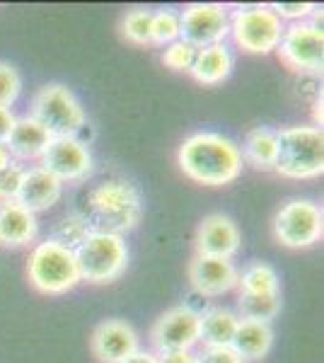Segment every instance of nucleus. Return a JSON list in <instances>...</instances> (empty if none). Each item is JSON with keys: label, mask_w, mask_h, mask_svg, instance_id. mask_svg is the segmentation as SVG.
<instances>
[{"label": "nucleus", "mask_w": 324, "mask_h": 363, "mask_svg": "<svg viewBox=\"0 0 324 363\" xmlns=\"http://www.w3.org/2000/svg\"><path fill=\"white\" fill-rule=\"evenodd\" d=\"M181 172L206 186H225L242 172L240 145L223 133L199 131L181 140L177 153Z\"/></svg>", "instance_id": "nucleus-1"}, {"label": "nucleus", "mask_w": 324, "mask_h": 363, "mask_svg": "<svg viewBox=\"0 0 324 363\" xmlns=\"http://www.w3.org/2000/svg\"><path fill=\"white\" fill-rule=\"evenodd\" d=\"M143 216V199L126 179H107L87 196V225L90 230L121 235L133 230Z\"/></svg>", "instance_id": "nucleus-2"}, {"label": "nucleus", "mask_w": 324, "mask_h": 363, "mask_svg": "<svg viewBox=\"0 0 324 363\" xmlns=\"http://www.w3.org/2000/svg\"><path fill=\"white\" fill-rule=\"evenodd\" d=\"M276 136V172L288 179H315L324 172V133L320 126H286Z\"/></svg>", "instance_id": "nucleus-3"}, {"label": "nucleus", "mask_w": 324, "mask_h": 363, "mask_svg": "<svg viewBox=\"0 0 324 363\" xmlns=\"http://www.w3.org/2000/svg\"><path fill=\"white\" fill-rule=\"evenodd\" d=\"M29 284L44 296H63L80 284L75 252L56 240H44L29 252L27 262Z\"/></svg>", "instance_id": "nucleus-4"}, {"label": "nucleus", "mask_w": 324, "mask_h": 363, "mask_svg": "<svg viewBox=\"0 0 324 363\" xmlns=\"http://www.w3.org/2000/svg\"><path fill=\"white\" fill-rule=\"evenodd\" d=\"M75 262H78L80 281L95 286L111 284L126 272L128 250L121 235L92 230L75 250Z\"/></svg>", "instance_id": "nucleus-5"}, {"label": "nucleus", "mask_w": 324, "mask_h": 363, "mask_svg": "<svg viewBox=\"0 0 324 363\" xmlns=\"http://www.w3.org/2000/svg\"><path fill=\"white\" fill-rule=\"evenodd\" d=\"M39 126H44L54 138L61 136H78L85 128L87 116L78 97L68 90L66 85H44L34 95L29 114Z\"/></svg>", "instance_id": "nucleus-6"}, {"label": "nucleus", "mask_w": 324, "mask_h": 363, "mask_svg": "<svg viewBox=\"0 0 324 363\" xmlns=\"http://www.w3.org/2000/svg\"><path fill=\"white\" fill-rule=\"evenodd\" d=\"M286 22L269 5L242 8L230 17V34L247 54H271L279 49Z\"/></svg>", "instance_id": "nucleus-7"}, {"label": "nucleus", "mask_w": 324, "mask_h": 363, "mask_svg": "<svg viewBox=\"0 0 324 363\" xmlns=\"http://www.w3.org/2000/svg\"><path fill=\"white\" fill-rule=\"evenodd\" d=\"M324 235V213L315 201L291 199L274 216V238L291 250L317 245Z\"/></svg>", "instance_id": "nucleus-8"}, {"label": "nucleus", "mask_w": 324, "mask_h": 363, "mask_svg": "<svg viewBox=\"0 0 324 363\" xmlns=\"http://www.w3.org/2000/svg\"><path fill=\"white\" fill-rule=\"evenodd\" d=\"M276 54L296 73H320L324 63L322 27L312 20L288 25L284 29V37H281Z\"/></svg>", "instance_id": "nucleus-9"}, {"label": "nucleus", "mask_w": 324, "mask_h": 363, "mask_svg": "<svg viewBox=\"0 0 324 363\" xmlns=\"http://www.w3.org/2000/svg\"><path fill=\"white\" fill-rule=\"evenodd\" d=\"M230 34V15L218 3H194L179 13V39L194 49L223 44Z\"/></svg>", "instance_id": "nucleus-10"}, {"label": "nucleus", "mask_w": 324, "mask_h": 363, "mask_svg": "<svg viewBox=\"0 0 324 363\" xmlns=\"http://www.w3.org/2000/svg\"><path fill=\"white\" fill-rule=\"evenodd\" d=\"M39 167L54 174L61 184L80 182L92 172V153L78 136L51 138L49 148L39 157Z\"/></svg>", "instance_id": "nucleus-11"}, {"label": "nucleus", "mask_w": 324, "mask_h": 363, "mask_svg": "<svg viewBox=\"0 0 324 363\" xmlns=\"http://www.w3.org/2000/svg\"><path fill=\"white\" fill-rule=\"evenodd\" d=\"M201 315L189 306H177L162 313L150 330V342L157 354L164 351H194L199 344Z\"/></svg>", "instance_id": "nucleus-12"}, {"label": "nucleus", "mask_w": 324, "mask_h": 363, "mask_svg": "<svg viewBox=\"0 0 324 363\" xmlns=\"http://www.w3.org/2000/svg\"><path fill=\"white\" fill-rule=\"evenodd\" d=\"M238 267L233 259H220V257L196 255L189 262V281L194 291L201 296H223L238 286Z\"/></svg>", "instance_id": "nucleus-13"}, {"label": "nucleus", "mask_w": 324, "mask_h": 363, "mask_svg": "<svg viewBox=\"0 0 324 363\" xmlns=\"http://www.w3.org/2000/svg\"><path fill=\"white\" fill-rule=\"evenodd\" d=\"M90 347L99 363H121L138 351V335L128 322L104 320L92 332Z\"/></svg>", "instance_id": "nucleus-14"}, {"label": "nucleus", "mask_w": 324, "mask_h": 363, "mask_svg": "<svg viewBox=\"0 0 324 363\" xmlns=\"http://www.w3.org/2000/svg\"><path fill=\"white\" fill-rule=\"evenodd\" d=\"M242 235L240 228L233 223V218L223 213L206 216L196 233V255L220 257V259H233L240 252Z\"/></svg>", "instance_id": "nucleus-15"}, {"label": "nucleus", "mask_w": 324, "mask_h": 363, "mask_svg": "<svg viewBox=\"0 0 324 363\" xmlns=\"http://www.w3.org/2000/svg\"><path fill=\"white\" fill-rule=\"evenodd\" d=\"M61 194H63V184L54 174H49L41 167H29L25 169V177H22L17 203L37 216L41 211H49L51 206H56Z\"/></svg>", "instance_id": "nucleus-16"}, {"label": "nucleus", "mask_w": 324, "mask_h": 363, "mask_svg": "<svg viewBox=\"0 0 324 363\" xmlns=\"http://www.w3.org/2000/svg\"><path fill=\"white\" fill-rule=\"evenodd\" d=\"M39 220L17 201L0 203V247H27L37 240Z\"/></svg>", "instance_id": "nucleus-17"}, {"label": "nucleus", "mask_w": 324, "mask_h": 363, "mask_svg": "<svg viewBox=\"0 0 324 363\" xmlns=\"http://www.w3.org/2000/svg\"><path fill=\"white\" fill-rule=\"evenodd\" d=\"M51 138L54 136L44 126H39L32 116H22V119H15L13 131H10L8 140H5V148H8V153L15 162L39 160L44 155V150L49 148Z\"/></svg>", "instance_id": "nucleus-18"}, {"label": "nucleus", "mask_w": 324, "mask_h": 363, "mask_svg": "<svg viewBox=\"0 0 324 363\" xmlns=\"http://www.w3.org/2000/svg\"><path fill=\"white\" fill-rule=\"evenodd\" d=\"M233 66H235L233 51L228 49L225 42H223V44L199 49L196 56H194L189 73H191V78L201 85H218L233 73Z\"/></svg>", "instance_id": "nucleus-19"}, {"label": "nucleus", "mask_w": 324, "mask_h": 363, "mask_svg": "<svg viewBox=\"0 0 324 363\" xmlns=\"http://www.w3.org/2000/svg\"><path fill=\"white\" fill-rule=\"evenodd\" d=\"M271 344H274V330H271V325L255 320H240L230 349L247 363V361H262L271 351Z\"/></svg>", "instance_id": "nucleus-20"}, {"label": "nucleus", "mask_w": 324, "mask_h": 363, "mask_svg": "<svg viewBox=\"0 0 324 363\" xmlns=\"http://www.w3.org/2000/svg\"><path fill=\"white\" fill-rule=\"evenodd\" d=\"M276 153H279V136L269 126L252 128L245 136L242 148H240L242 162L252 165L255 169H264V172L276 167Z\"/></svg>", "instance_id": "nucleus-21"}, {"label": "nucleus", "mask_w": 324, "mask_h": 363, "mask_svg": "<svg viewBox=\"0 0 324 363\" xmlns=\"http://www.w3.org/2000/svg\"><path fill=\"white\" fill-rule=\"evenodd\" d=\"M201 315V327H199V342L203 347H230L233 337L238 332L240 318L228 308H211Z\"/></svg>", "instance_id": "nucleus-22"}, {"label": "nucleus", "mask_w": 324, "mask_h": 363, "mask_svg": "<svg viewBox=\"0 0 324 363\" xmlns=\"http://www.w3.org/2000/svg\"><path fill=\"white\" fill-rule=\"evenodd\" d=\"M238 289L240 294H252V296H279L281 294L279 274L267 262H250L238 274Z\"/></svg>", "instance_id": "nucleus-23"}, {"label": "nucleus", "mask_w": 324, "mask_h": 363, "mask_svg": "<svg viewBox=\"0 0 324 363\" xmlns=\"http://www.w3.org/2000/svg\"><path fill=\"white\" fill-rule=\"evenodd\" d=\"M281 313V294L279 296H252L240 294L238 296V318L240 320H255V322H269Z\"/></svg>", "instance_id": "nucleus-24"}, {"label": "nucleus", "mask_w": 324, "mask_h": 363, "mask_svg": "<svg viewBox=\"0 0 324 363\" xmlns=\"http://www.w3.org/2000/svg\"><path fill=\"white\" fill-rule=\"evenodd\" d=\"M150 27H152V13L145 8H133L123 15L121 20V34L126 42L148 46L150 44Z\"/></svg>", "instance_id": "nucleus-25"}, {"label": "nucleus", "mask_w": 324, "mask_h": 363, "mask_svg": "<svg viewBox=\"0 0 324 363\" xmlns=\"http://www.w3.org/2000/svg\"><path fill=\"white\" fill-rule=\"evenodd\" d=\"M90 225H87V220H85V216H66V218H61L58 220V225H56V233H54V238L51 240H56V242H61L63 247H68V250H78L80 245H82V240H85L87 235H90Z\"/></svg>", "instance_id": "nucleus-26"}, {"label": "nucleus", "mask_w": 324, "mask_h": 363, "mask_svg": "<svg viewBox=\"0 0 324 363\" xmlns=\"http://www.w3.org/2000/svg\"><path fill=\"white\" fill-rule=\"evenodd\" d=\"M174 42H179V13H174V10H160V13H152L150 44L169 46Z\"/></svg>", "instance_id": "nucleus-27"}, {"label": "nucleus", "mask_w": 324, "mask_h": 363, "mask_svg": "<svg viewBox=\"0 0 324 363\" xmlns=\"http://www.w3.org/2000/svg\"><path fill=\"white\" fill-rule=\"evenodd\" d=\"M22 92V78L17 68L8 61H0V107H10Z\"/></svg>", "instance_id": "nucleus-28"}, {"label": "nucleus", "mask_w": 324, "mask_h": 363, "mask_svg": "<svg viewBox=\"0 0 324 363\" xmlns=\"http://www.w3.org/2000/svg\"><path fill=\"white\" fill-rule=\"evenodd\" d=\"M194 56H196V49L179 39V42L164 46L162 63L167 68L177 70V73H189V68H191V63H194Z\"/></svg>", "instance_id": "nucleus-29"}, {"label": "nucleus", "mask_w": 324, "mask_h": 363, "mask_svg": "<svg viewBox=\"0 0 324 363\" xmlns=\"http://www.w3.org/2000/svg\"><path fill=\"white\" fill-rule=\"evenodd\" d=\"M22 177H25V167L20 162H10L5 169H0V203L3 201H17L20 194Z\"/></svg>", "instance_id": "nucleus-30"}, {"label": "nucleus", "mask_w": 324, "mask_h": 363, "mask_svg": "<svg viewBox=\"0 0 324 363\" xmlns=\"http://www.w3.org/2000/svg\"><path fill=\"white\" fill-rule=\"evenodd\" d=\"M269 8L274 10L284 22L291 20V25H293V22L310 20V17L315 15L317 5H312V3H274V5H269Z\"/></svg>", "instance_id": "nucleus-31"}, {"label": "nucleus", "mask_w": 324, "mask_h": 363, "mask_svg": "<svg viewBox=\"0 0 324 363\" xmlns=\"http://www.w3.org/2000/svg\"><path fill=\"white\" fill-rule=\"evenodd\" d=\"M196 363H245L230 347H203L196 354Z\"/></svg>", "instance_id": "nucleus-32"}, {"label": "nucleus", "mask_w": 324, "mask_h": 363, "mask_svg": "<svg viewBox=\"0 0 324 363\" xmlns=\"http://www.w3.org/2000/svg\"><path fill=\"white\" fill-rule=\"evenodd\" d=\"M15 119L17 116L13 114V109L0 107V145H5V140H8L10 131H13V126H15Z\"/></svg>", "instance_id": "nucleus-33"}, {"label": "nucleus", "mask_w": 324, "mask_h": 363, "mask_svg": "<svg viewBox=\"0 0 324 363\" xmlns=\"http://www.w3.org/2000/svg\"><path fill=\"white\" fill-rule=\"evenodd\" d=\"M157 363H196L194 351H164L157 356Z\"/></svg>", "instance_id": "nucleus-34"}, {"label": "nucleus", "mask_w": 324, "mask_h": 363, "mask_svg": "<svg viewBox=\"0 0 324 363\" xmlns=\"http://www.w3.org/2000/svg\"><path fill=\"white\" fill-rule=\"evenodd\" d=\"M121 363H157V356L150 354V351H135V354H131L128 359H123Z\"/></svg>", "instance_id": "nucleus-35"}, {"label": "nucleus", "mask_w": 324, "mask_h": 363, "mask_svg": "<svg viewBox=\"0 0 324 363\" xmlns=\"http://www.w3.org/2000/svg\"><path fill=\"white\" fill-rule=\"evenodd\" d=\"M10 162H13V157H10L8 148H5V145H0V169H5Z\"/></svg>", "instance_id": "nucleus-36"}]
</instances>
